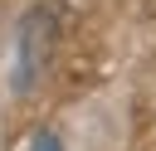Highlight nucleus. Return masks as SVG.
Here are the masks:
<instances>
[{"instance_id": "obj_1", "label": "nucleus", "mask_w": 156, "mask_h": 151, "mask_svg": "<svg viewBox=\"0 0 156 151\" xmlns=\"http://www.w3.org/2000/svg\"><path fill=\"white\" fill-rule=\"evenodd\" d=\"M58 10L54 5H39L29 19H24V29H20V83L24 88H34L39 83V73L54 63V34H58Z\"/></svg>"}, {"instance_id": "obj_2", "label": "nucleus", "mask_w": 156, "mask_h": 151, "mask_svg": "<svg viewBox=\"0 0 156 151\" xmlns=\"http://www.w3.org/2000/svg\"><path fill=\"white\" fill-rule=\"evenodd\" d=\"M39 151H58V146H54V141H49V136H44V141H39Z\"/></svg>"}]
</instances>
